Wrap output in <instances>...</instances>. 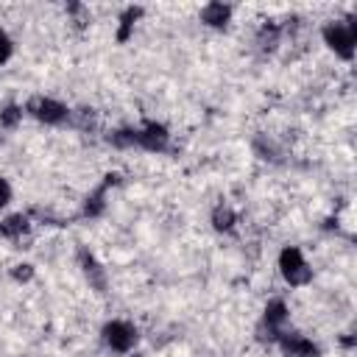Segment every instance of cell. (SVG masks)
<instances>
[{
    "label": "cell",
    "mask_w": 357,
    "mask_h": 357,
    "mask_svg": "<svg viewBox=\"0 0 357 357\" xmlns=\"http://www.w3.org/2000/svg\"><path fill=\"white\" fill-rule=\"evenodd\" d=\"M170 142V134L162 123H145L142 128H137V145L142 151H151V153H162Z\"/></svg>",
    "instance_id": "5"
},
{
    "label": "cell",
    "mask_w": 357,
    "mask_h": 357,
    "mask_svg": "<svg viewBox=\"0 0 357 357\" xmlns=\"http://www.w3.org/2000/svg\"><path fill=\"white\" fill-rule=\"evenodd\" d=\"M78 262H81V268H84L89 284H92L98 293H103V287H106V271L98 265V259H95L86 248H81V251H78Z\"/></svg>",
    "instance_id": "8"
},
{
    "label": "cell",
    "mask_w": 357,
    "mask_h": 357,
    "mask_svg": "<svg viewBox=\"0 0 357 357\" xmlns=\"http://www.w3.org/2000/svg\"><path fill=\"white\" fill-rule=\"evenodd\" d=\"M137 326L134 324H128V321H123V318H114V321H109L106 326H103V343L112 349V351H117V354H126V351H131L134 346H137Z\"/></svg>",
    "instance_id": "3"
},
{
    "label": "cell",
    "mask_w": 357,
    "mask_h": 357,
    "mask_svg": "<svg viewBox=\"0 0 357 357\" xmlns=\"http://www.w3.org/2000/svg\"><path fill=\"white\" fill-rule=\"evenodd\" d=\"M324 42L329 50H335V56L351 61L354 59V45H357V36H354V25L351 22H343V20H332L324 25L321 31Z\"/></svg>",
    "instance_id": "2"
},
{
    "label": "cell",
    "mask_w": 357,
    "mask_h": 357,
    "mask_svg": "<svg viewBox=\"0 0 357 357\" xmlns=\"http://www.w3.org/2000/svg\"><path fill=\"white\" fill-rule=\"evenodd\" d=\"M106 190H109V187L100 184V187L84 201V215H86V218H98V215L106 209Z\"/></svg>",
    "instance_id": "13"
},
{
    "label": "cell",
    "mask_w": 357,
    "mask_h": 357,
    "mask_svg": "<svg viewBox=\"0 0 357 357\" xmlns=\"http://www.w3.org/2000/svg\"><path fill=\"white\" fill-rule=\"evenodd\" d=\"M22 106H6L3 112H0V126L3 128H17L20 123H22Z\"/></svg>",
    "instance_id": "16"
},
{
    "label": "cell",
    "mask_w": 357,
    "mask_h": 357,
    "mask_svg": "<svg viewBox=\"0 0 357 357\" xmlns=\"http://www.w3.org/2000/svg\"><path fill=\"white\" fill-rule=\"evenodd\" d=\"M279 42H282V28L279 25H273V22H268V25H262L259 31H257V45H259V50H276L279 47Z\"/></svg>",
    "instance_id": "11"
},
{
    "label": "cell",
    "mask_w": 357,
    "mask_h": 357,
    "mask_svg": "<svg viewBox=\"0 0 357 357\" xmlns=\"http://www.w3.org/2000/svg\"><path fill=\"white\" fill-rule=\"evenodd\" d=\"M31 276H33V265H28V262H20V265L11 268V279L14 282H28Z\"/></svg>",
    "instance_id": "17"
},
{
    "label": "cell",
    "mask_w": 357,
    "mask_h": 357,
    "mask_svg": "<svg viewBox=\"0 0 357 357\" xmlns=\"http://www.w3.org/2000/svg\"><path fill=\"white\" fill-rule=\"evenodd\" d=\"M287 318H290V307H287L284 298H271V301L265 304V312H262V324H265V326L282 332L284 324H287Z\"/></svg>",
    "instance_id": "7"
},
{
    "label": "cell",
    "mask_w": 357,
    "mask_h": 357,
    "mask_svg": "<svg viewBox=\"0 0 357 357\" xmlns=\"http://www.w3.org/2000/svg\"><path fill=\"white\" fill-rule=\"evenodd\" d=\"M25 112L33 114V117H36L39 123H45V126H59V123H64V120L70 117V109H67L61 100L45 98V95L31 98L28 106H25Z\"/></svg>",
    "instance_id": "4"
},
{
    "label": "cell",
    "mask_w": 357,
    "mask_h": 357,
    "mask_svg": "<svg viewBox=\"0 0 357 357\" xmlns=\"http://www.w3.org/2000/svg\"><path fill=\"white\" fill-rule=\"evenodd\" d=\"M109 142L114 148H134L137 145V128H120V131H114L109 137Z\"/></svg>",
    "instance_id": "15"
},
{
    "label": "cell",
    "mask_w": 357,
    "mask_h": 357,
    "mask_svg": "<svg viewBox=\"0 0 357 357\" xmlns=\"http://www.w3.org/2000/svg\"><path fill=\"white\" fill-rule=\"evenodd\" d=\"M11 39H8V33L0 28V64H6L8 61V56H11Z\"/></svg>",
    "instance_id": "18"
},
{
    "label": "cell",
    "mask_w": 357,
    "mask_h": 357,
    "mask_svg": "<svg viewBox=\"0 0 357 357\" xmlns=\"http://www.w3.org/2000/svg\"><path fill=\"white\" fill-rule=\"evenodd\" d=\"M229 20H231V6L226 3H206L201 8V22L209 28H226Z\"/></svg>",
    "instance_id": "9"
},
{
    "label": "cell",
    "mask_w": 357,
    "mask_h": 357,
    "mask_svg": "<svg viewBox=\"0 0 357 357\" xmlns=\"http://www.w3.org/2000/svg\"><path fill=\"white\" fill-rule=\"evenodd\" d=\"M276 343L284 349L287 357H315L318 354L315 343L310 337H304V335H296V332H282Z\"/></svg>",
    "instance_id": "6"
},
{
    "label": "cell",
    "mask_w": 357,
    "mask_h": 357,
    "mask_svg": "<svg viewBox=\"0 0 357 357\" xmlns=\"http://www.w3.org/2000/svg\"><path fill=\"white\" fill-rule=\"evenodd\" d=\"M279 273L290 287H304L312 282V268L298 245H284L279 251Z\"/></svg>",
    "instance_id": "1"
},
{
    "label": "cell",
    "mask_w": 357,
    "mask_h": 357,
    "mask_svg": "<svg viewBox=\"0 0 357 357\" xmlns=\"http://www.w3.org/2000/svg\"><path fill=\"white\" fill-rule=\"evenodd\" d=\"M139 14H142V8H134V6L123 11V17H120V28H117V39H120V42H126V39L131 36L134 22L139 20Z\"/></svg>",
    "instance_id": "14"
},
{
    "label": "cell",
    "mask_w": 357,
    "mask_h": 357,
    "mask_svg": "<svg viewBox=\"0 0 357 357\" xmlns=\"http://www.w3.org/2000/svg\"><path fill=\"white\" fill-rule=\"evenodd\" d=\"M28 215H22V212H14V215H8V218H3L0 220V234L6 237V240H22V234L28 231Z\"/></svg>",
    "instance_id": "10"
},
{
    "label": "cell",
    "mask_w": 357,
    "mask_h": 357,
    "mask_svg": "<svg viewBox=\"0 0 357 357\" xmlns=\"http://www.w3.org/2000/svg\"><path fill=\"white\" fill-rule=\"evenodd\" d=\"M234 223H237V215H234V209L229 204H218L212 209V226L218 231H229V229H234Z\"/></svg>",
    "instance_id": "12"
},
{
    "label": "cell",
    "mask_w": 357,
    "mask_h": 357,
    "mask_svg": "<svg viewBox=\"0 0 357 357\" xmlns=\"http://www.w3.org/2000/svg\"><path fill=\"white\" fill-rule=\"evenodd\" d=\"M8 201H11V184H8V181L0 176V209H3Z\"/></svg>",
    "instance_id": "19"
}]
</instances>
